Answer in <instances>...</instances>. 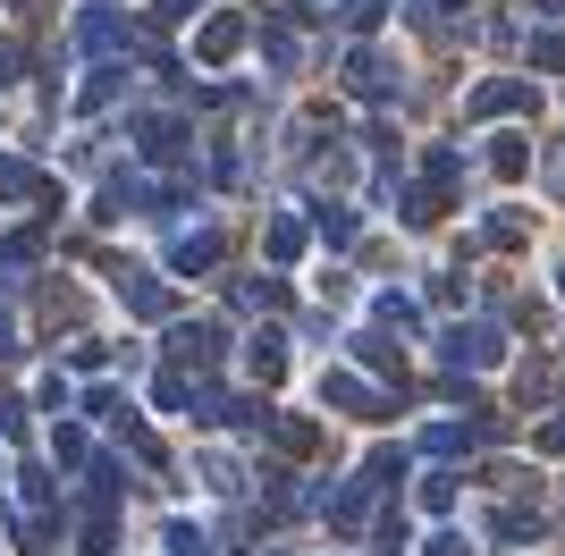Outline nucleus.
<instances>
[{"instance_id": "nucleus-1", "label": "nucleus", "mask_w": 565, "mask_h": 556, "mask_svg": "<svg viewBox=\"0 0 565 556\" xmlns=\"http://www.w3.org/2000/svg\"><path fill=\"white\" fill-rule=\"evenodd\" d=\"M523 101H532V85H523V76H498V85L472 93L465 110H472V118H507V110H523Z\"/></svg>"}, {"instance_id": "nucleus-2", "label": "nucleus", "mask_w": 565, "mask_h": 556, "mask_svg": "<svg viewBox=\"0 0 565 556\" xmlns=\"http://www.w3.org/2000/svg\"><path fill=\"white\" fill-rule=\"evenodd\" d=\"M498 329H448V363H498Z\"/></svg>"}, {"instance_id": "nucleus-3", "label": "nucleus", "mask_w": 565, "mask_h": 556, "mask_svg": "<svg viewBox=\"0 0 565 556\" xmlns=\"http://www.w3.org/2000/svg\"><path fill=\"white\" fill-rule=\"evenodd\" d=\"M490 161H498V178H523V161H532V152H523V136H507Z\"/></svg>"}, {"instance_id": "nucleus-4", "label": "nucleus", "mask_w": 565, "mask_h": 556, "mask_svg": "<svg viewBox=\"0 0 565 556\" xmlns=\"http://www.w3.org/2000/svg\"><path fill=\"white\" fill-rule=\"evenodd\" d=\"M532 68H565V34H541V43H532Z\"/></svg>"}, {"instance_id": "nucleus-5", "label": "nucleus", "mask_w": 565, "mask_h": 556, "mask_svg": "<svg viewBox=\"0 0 565 556\" xmlns=\"http://www.w3.org/2000/svg\"><path fill=\"white\" fill-rule=\"evenodd\" d=\"M548 185H557V194H565V143H557V152H548Z\"/></svg>"}]
</instances>
